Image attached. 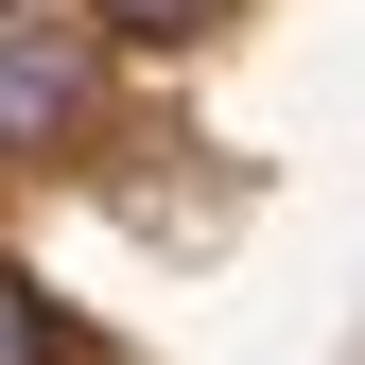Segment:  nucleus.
Returning a JSON list of instances; mask_svg holds the SVG:
<instances>
[{"label": "nucleus", "instance_id": "f257e3e1", "mask_svg": "<svg viewBox=\"0 0 365 365\" xmlns=\"http://www.w3.org/2000/svg\"><path fill=\"white\" fill-rule=\"evenodd\" d=\"M70 105H87V53L70 35H18V53H0V140H53Z\"/></svg>", "mask_w": 365, "mask_h": 365}, {"label": "nucleus", "instance_id": "f03ea898", "mask_svg": "<svg viewBox=\"0 0 365 365\" xmlns=\"http://www.w3.org/2000/svg\"><path fill=\"white\" fill-rule=\"evenodd\" d=\"M0 365H53V296H35L18 261H0Z\"/></svg>", "mask_w": 365, "mask_h": 365}, {"label": "nucleus", "instance_id": "7ed1b4c3", "mask_svg": "<svg viewBox=\"0 0 365 365\" xmlns=\"http://www.w3.org/2000/svg\"><path fill=\"white\" fill-rule=\"evenodd\" d=\"M192 18H209V0H105V35H140V53H174Z\"/></svg>", "mask_w": 365, "mask_h": 365}]
</instances>
